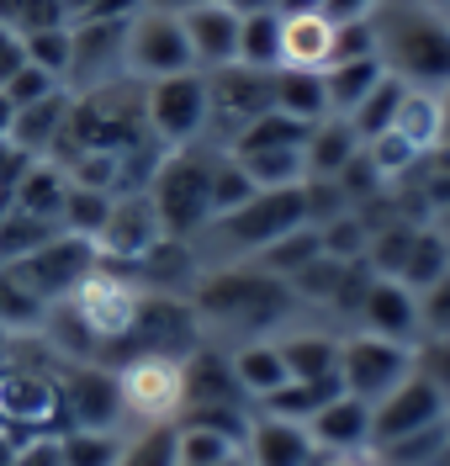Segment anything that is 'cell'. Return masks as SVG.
<instances>
[{
    "label": "cell",
    "mask_w": 450,
    "mask_h": 466,
    "mask_svg": "<svg viewBox=\"0 0 450 466\" xmlns=\"http://www.w3.org/2000/svg\"><path fill=\"white\" fill-rule=\"evenodd\" d=\"M202 334H234V339H275L302 319V297L292 281L270 276L260 265H217L202 270L185 291Z\"/></svg>",
    "instance_id": "obj_1"
},
{
    "label": "cell",
    "mask_w": 450,
    "mask_h": 466,
    "mask_svg": "<svg viewBox=\"0 0 450 466\" xmlns=\"http://www.w3.org/2000/svg\"><path fill=\"white\" fill-rule=\"evenodd\" d=\"M313 223V197L307 186H286V191H255L249 202H239L234 212H217L207 228L191 238V255L202 270L217 265H244L255 260L265 244H275L281 233Z\"/></svg>",
    "instance_id": "obj_2"
},
{
    "label": "cell",
    "mask_w": 450,
    "mask_h": 466,
    "mask_svg": "<svg viewBox=\"0 0 450 466\" xmlns=\"http://www.w3.org/2000/svg\"><path fill=\"white\" fill-rule=\"evenodd\" d=\"M376 22V58L414 90L450 86V16L429 11L419 0H382L371 11Z\"/></svg>",
    "instance_id": "obj_3"
},
{
    "label": "cell",
    "mask_w": 450,
    "mask_h": 466,
    "mask_svg": "<svg viewBox=\"0 0 450 466\" xmlns=\"http://www.w3.org/2000/svg\"><path fill=\"white\" fill-rule=\"evenodd\" d=\"M212 165H217V144L165 148V159H159V170L149 180L159 223L180 244H191L212 223Z\"/></svg>",
    "instance_id": "obj_4"
},
{
    "label": "cell",
    "mask_w": 450,
    "mask_h": 466,
    "mask_svg": "<svg viewBox=\"0 0 450 466\" xmlns=\"http://www.w3.org/2000/svg\"><path fill=\"white\" fill-rule=\"evenodd\" d=\"M122 398V424H180L185 413V355H133L112 366Z\"/></svg>",
    "instance_id": "obj_5"
},
{
    "label": "cell",
    "mask_w": 450,
    "mask_h": 466,
    "mask_svg": "<svg viewBox=\"0 0 450 466\" xmlns=\"http://www.w3.org/2000/svg\"><path fill=\"white\" fill-rule=\"evenodd\" d=\"M207 75L185 69V75H165L144 86V127L159 148H185V144H207Z\"/></svg>",
    "instance_id": "obj_6"
},
{
    "label": "cell",
    "mask_w": 450,
    "mask_h": 466,
    "mask_svg": "<svg viewBox=\"0 0 450 466\" xmlns=\"http://www.w3.org/2000/svg\"><path fill=\"white\" fill-rule=\"evenodd\" d=\"M270 86H275V69H244V64L212 69L207 75V96H212L207 144L234 148V138H239L244 127L270 112Z\"/></svg>",
    "instance_id": "obj_7"
},
{
    "label": "cell",
    "mask_w": 450,
    "mask_h": 466,
    "mask_svg": "<svg viewBox=\"0 0 450 466\" xmlns=\"http://www.w3.org/2000/svg\"><path fill=\"white\" fill-rule=\"evenodd\" d=\"M408 377H414V345H392V339L360 334V329L339 339V387L360 403H382Z\"/></svg>",
    "instance_id": "obj_8"
},
{
    "label": "cell",
    "mask_w": 450,
    "mask_h": 466,
    "mask_svg": "<svg viewBox=\"0 0 450 466\" xmlns=\"http://www.w3.org/2000/svg\"><path fill=\"white\" fill-rule=\"evenodd\" d=\"M122 69H127V80H138V86L196 69L180 16H170V11H133V22H127V48H122Z\"/></svg>",
    "instance_id": "obj_9"
},
{
    "label": "cell",
    "mask_w": 450,
    "mask_h": 466,
    "mask_svg": "<svg viewBox=\"0 0 450 466\" xmlns=\"http://www.w3.org/2000/svg\"><path fill=\"white\" fill-rule=\"evenodd\" d=\"M95 260H101V255H95V244H90V238L59 228L48 244H43V249H32L27 260L5 265V270H11V276H16V281H22V287L43 302V308H54L59 297H69V291H75L90 270H95Z\"/></svg>",
    "instance_id": "obj_10"
},
{
    "label": "cell",
    "mask_w": 450,
    "mask_h": 466,
    "mask_svg": "<svg viewBox=\"0 0 450 466\" xmlns=\"http://www.w3.org/2000/svg\"><path fill=\"white\" fill-rule=\"evenodd\" d=\"M170 233L159 223V207H154L149 191H117L112 197V212L95 233V255L112 265H138L144 255H154Z\"/></svg>",
    "instance_id": "obj_11"
},
{
    "label": "cell",
    "mask_w": 450,
    "mask_h": 466,
    "mask_svg": "<svg viewBox=\"0 0 450 466\" xmlns=\"http://www.w3.org/2000/svg\"><path fill=\"white\" fill-rule=\"evenodd\" d=\"M59 398H64V424L69 430H122V398H117V371L112 366L64 360Z\"/></svg>",
    "instance_id": "obj_12"
},
{
    "label": "cell",
    "mask_w": 450,
    "mask_h": 466,
    "mask_svg": "<svg viewBox=\"0 0 450 466\" xmlns=\"http://www.w3.org/2000/svg\"><path fill=\"white\" fill-rule=\"evenodd\" d=\"M450 413V403L414 371L408 381H397L382 403H371V445H392L403 435H419L429 424H440Z\"/></svg>",
    "instance_id": "obj_13"
},
{
    "label": "cell",
    "mask_w": 450,
    "mask_h": 466,
    "mask_svg": "<svg viewBox=\"0 0 450 466\" xmlns=\"http://www.w3.org/2000/svg\"><path fill=\"white\" fill-rule=\"evenodd\" d=\"M355 329L392 345H419V291H408L392 276H371L355 302Z\"/></svg>",
    "instance_id": "obj_14"
},
{
    "label": "cell",
    "mask_w": 450,
    "mask_h": 466,
    "mask_svg": "<svg viewBox=\"0 0 450 466\" xmlns=\"http://www.w3.org/2000/svg\"><path fill=\"white\" fill-rule=\"evenodd\" d=\"M127 22H69V32H75L69 90H95V86H112V80H127V69H122Z\"/></svg>",
    "instance_id": "obj_15"
},
{
    "label": "cell",
    "mask_w": 450,
    "mask_h": 466,
    "mask_svg": "<svg viewBox=\"0 0 450 466\" xmlns=\"http://www.w3.org/2000/svg\"><path fill=\"white\" fill-rule=\"evenodd\" d=\"M334 64H339V22L329 11H292V16H281V69L329 75Z\"/></svg>",
    "instance_id": "obj_16"
},
{
    "label": "cell",
    "mask_w": 450,
    "mask_h": 466,
    "mask_svg": "<svg viewBox=\"0 0 450 466\" xmlns=\"http://www.w3.org/2000/svg\"><path fill=\"white\" fill-rule=\"evenodd\" d=\"M239 11L217 5V0H196L191 11H180V27H185V43H191V64L212 75V69H228L239 64Z\"/></svg>",
    "instance_id": "obj_17"
},
{
    "label": "cell",
    "mask_w": 450,
    "mask_h": 466,
    "mask_svg": "<svg viewBox=\"0 0 450 466\" xmlns=\"http://www.w3.org/2000/svg\"><path fill=\"white\" fill-rule=\"evenodd\" d=\"M244 461L249 466H313L318 445L307 435V424L275 419V413H255L249 435H244Z\"/></svg>",
    "instance_id": "obj_18"
},
{
    "label": "cell",
    "mask_w": 450,
    "mask_h": 466,
    "mask_svg": "<svg viewBox=\"0 0 450 466\" xmlns=\"http://www.w3.org/2000/svg\"><path fill=\"white\" fill-rule=\"evenodd\" d=\"M69 112H75V90L64 86V90H54V96H43V101L22 106L16 122H11V138H5V144L22 148L27 159H48V154L59 148L64 127H69Z\"/></svg>",
    "instance_id": "obj_19"
},
{
    "label": "cell",
    "mask_w": 450,
    "mask_h": 466,
    "mask_svg": "<svg viewBox=\"0 0 450 466\" xmlns=\"http://www.w3.org/2000/svg\"><path fill=\"white\" fill-rule=\"evenodd\" d=\"M355 154H360L355 127H350L345 116H324V122H313V133H307V144H302V180H307V186L339 180V175L355 165Z\"/></svg>",
    "instance_id": "obj_20"
},
{
    "label": "cell",
    "mask_w": 450,
    "mask_h": 466,
    "mask_svg": "<svg viewBox=\"0 0 450 466\" xmlns=\"http://www.w3.org/2000/svg\"><path fill=\"white\" fill-rule=\"evenodd\" d=\"M307 435L318 451H360V445H371V403L339 392L307 419Z\"/></svg>",
    "instance_id": "obj_21"
},
{
    "label": "cell",
    "mask_w": 450,
    "mask_h": 466,
    "mask_svg": "<svg viewBox=\"0 0 450 466\" xmlns=\"http://www.w3.org/2000/svg\"><path fill=\"white\" fill-rule=\"evenodd\" d=\"M275 350L286 360V377L292 381H324L339 377V334H324V329H286L275 334Z\"/></svg>",
    "instance_id": "obj_22"
},
{
    "label": "cell",
    "mask_w": 450,
    "mask_h": 466,
    "mask_svg": "<svg viewBox=\"0 0 450 466\" xmlns=\"http://www.w3.org/2000/svg\"><path fill=\"white\" fill-rule=\"evenodd\" d=\"M228 366H234L239 392H244L255 408L265 403L270 392H281V387L292 381V377H286V360H281V350H275V339H244V345H234Z\"/></svg>",
    "instance_id": "obj_23"
},
{
    "label": "cell",
    "mask_w": 450,
    "mask_h": 466,
    "mask_svg": "<svg viewBox=\"0 0 450 466\" xmlns=\"http://www.w3.org/2000/svg\"><path fill=\"white\" fill-rule=\"evenodd\" d=\"M64 197H69V170L59 159H27V170L11 186V207H22L32 218H48V223H59Z\"/></svg>",
    "instance_id": "obj_24"
},
{
    "label": "cell",
    "mask_w": 450,
    "mask_h": 466,
    "mask_svg": "<svg viewBox=\"0 0 450 466\" xmlns=\"http://www.w3.org/2000/svg\"><path fill=\"white\" fill-rule=\"evenodd\" d=\"M387 133H397L419 159H429V154L440 148V90H414L408 86V96H403V106H397Z\"/></svg>",
    "instance_id": "obj_25"
},
{
    "label": "cell",
    "mask_w": 450,
    "mask_h": 466,
    "mask_svg": "<svg viewBox=\"0 0 450 466\" xmlns=\"http://www.w3.org/2000/svg\"><path fill=\"white\" fill-rule=\"evenodd\" d=\"M270 106L297 122H324L329 112V90H324V75H302V69H275V86H270Z\"/></svg>",
    "instance_id": "obj_26"
},
{
    "label": "cell",
    "mask_w": 450,
    "mask_h": 466,
    "mask_svg": "<svg viewBox=\"0 0 450 466\" xmlns=\"http://www.w3.org/2000/svg\"><path fill=\"white\" fill-rule=\"evenodd\" d=\"M387 69H382V58H350V64H334L329 75H324V90H329V112L334 116H350L376 90Z\"/></svg>",
    "instance_id": "obj_27"
},
{
    "label": "cell",
    "mask_w": 450,
    "mask_h": 466,
    "mask_svg": "<svg viewBox=\"0 0 450 466\" xmlns=\"http://www.w3.org/2000/svg\"><path fill=\"white\" fill-rule=\"evenodd\" d=\"M339 392H345V387H339V377H324V381H286V387H281V392H270V398L255 408V413H275V419L307 424V419L329 403V398H339Z\"/></svg>",
    "instance_id": "obj_28"
},
{
    "label": "cell",
    "mask_w": 450,
    "mask_h": 466,
    "mask_svg": "<svg viewBox=\"0 0 450 466\" xmlns=\"http://www.w3.org/2000/svg\"><path fill=\"white\" fill-rule=\"evenodd\" d=\"M239 64L244 69H281V16L275 11H244Z\"/></svg>",
    "instance_id": "obj_29"
},
{
    "label": "cell",
    "mask_w": 450,
    "mask_h": 466,
    "mask_svg": "<svg viewBox=\"0 0 450 466\" xmlns=\"http://www.w3.org/2000/svg\"><path fill=\"white\" fill-rule=\"evenodd\" d=\"M403 96H408V86H403L397 75H382V80H376V90H371L350 116H345V122L355 127L360 144H371V138H382V133H387L392 116H397V106H403Z\"/></svg>",
    "instance_id": "obj_30"
},
{
    "label": "cell",
    "mask_w": 450,
    "mask_h": 466,
    "mask_svg": "<svg viewBox=\"0 0 450 466\" xmlns=\"http://www.w3.org/2000/svg\"><path fill=\"white\" fill-rule=\"evenodd\" d=\"M122 440V430H59L64 466H117Z\"/></svg>",
    "instance_id": "obj_31"
},
{
    "label": "cell",
    "mask_w": 450,
    "mask_h": 466,
    "mask_svg": "<svg viewBox=\"0 0 450 466\" xmlns=\"http://www.w3.org/2000/svg\"><path fill=\"white\" fill-rule=\"evenodd\" d=\"M22 43H27V64H32V69H43L48 80L69 86V64H75V32H69V27H48V32H32V37H22Z\"/></svg>",
    "instance_id": "obj_32"
},
{
    "label": "cell",
    "mask_w": 450,
    "mask_h": 466,
    "mask_svg": "<svg viewBox=\"0 0 450 466\" xmlns=\"http://www.w3.org/2000/svg\"><path fill=\"white\" fill-rule=\"evenodd\" d=\"M175 456L180 466H223L228 456H239V445L207 424H175Z\"/></svg>",
    "instance_id": "obj_33"
},
{
    "label": "cell",
    "mask_w": 450,
    "mask_h": 466,
    "mask_svg": "<svg viewBox=\"0 0 450 466\" xmlns=\"http://www.w3.org/2000/svg\"><path fill=\"white\" fill-rule=\"evenodd\" d=\"M0 27L32 37L48 27H69V11H64V0H0Z\"/></svg>",
    "instance_id": "obj_34"
},
{
    "label": "cell",
    "mask_w": 450,
    "mask_h": 466,
    "mask_svg": "<svg viewBox=\"0 0 450 466\" xmlns=\"http://www.w3.org/2000/svg\"><path fill=\"white\" fill-rule=\"evenodd\" d=\"M117 466H180V456H175V424L133 430V435L122 440Z\"/></svg>",
    "instance_id": "obj_35"
},
{
    "label": "cell",
    "mask_w": 450,
    "mask_h": 466,
    "mask_svg": "<svg viewBox=\"0 0 450 466\" xmlns=\"http://www.w3.org/2000/svg\"><path fill=\"white\" fill-rule=\"evenodd\" d=\"M414 371L450 403V339L445 334H419V345H414Z\"/></svg>",
    "instance_id": "obj_36"
},
{
    "label": "cell",
    "mask_w": 450,
    "mask_h": 466,
    "mask_svg": "<svg viewBox=\"0 0 450 466\" xmlns=\"http://www.w3.org/2000/svg\"><path fill=\"white\" fill-rule=\"evenodd\" d=\"M419 334H445L450 339V270L435 287L419 291Z\"/></svg>",
    "instance_id": "obj_37"
},
{
    "label": "cell",
    "mask_w": 450,
    "mask_h": 466,
    "mask_svg": "<svg viewBox=\"0 0 450 466\" xmlns=\"http://www.w3.org/2000/svg\"><path fill=\"white\" fill-rule=\"evenodd\" d=\"M54 90H64L59 80H48L43 69H22V75H11L5 86H0V96L11 101V112H22V106H32V101H43V96H54Z\"/></svg>",
    "instance_id": "obj_38"
},
{
    "label": "cell",
    "mask_w": 450,
    "mask_h": 466,
    "mask_svg": "<svg viewBox=\"0 0 450 466\" xmlns=\"http://www.w3.org/2000/svg\"><path fill=\"white\" fill-rule=\"evenodd\" d=\"M69 22H127L138 0H64Z\"/></svg>",
    "instance_id": "obj_39"
},
{
    "label": "cell",
    "mask_w": 450,
    "mask_h": 466,
    "mask_svg": "<svg viewBox=\"0 0 450 466\" xmlns=\"http://www.w3.org/2000/svg\"><path fill=\"white\" fill-rule=\"evenodd\" d=\"M5 466H64V451H59V435H32V440H16L11 461Z\"/></svg>",
    "instance_id": "obj_40"
},
{
    "label": "cell",
    "mask_w": 450,
    "mask_h": 466,
    "mask_svg": "<svg viewBox=\"0 0 450 466\" xmlns=\"http://www.w3.org/2000/svg\"><path fill=\"white\" fill-rule=\"evenodd\" d=\"M22 69H27V43L11 27H0V86H5L11 75H22Z\"/></svg>",
    "instance_id": "obj_41"
},
{
    "label": "cell",
    "mask_w": 450,
    "mask_h": 466,
    "mask_svg": "<svg viewBox=\"0 0 450 466\" xmlns=\"http://www.w3.org/2000/svg\"><path fill=\"white\" fill-rule=\"evenodd\" d=\"M313 466H382L376 445H360V451H318Z\"/></svg>",
    "instance_id": "obj_42"
},
{
    "label": "cell",
    "mask_w": 450,
    "mask_h": 466,
    "mask_svg": "<svg viewBox=\"0 0 450 466\" xmlns=\"http://www.w3.org/2000/svg\"><path fill=\"white\" fill-rule=\"evenodd\" d=\"M382 0H324V11H329L334 22H355V16H371Z\"/></svg>",
    "instance_id": "obj_43"
},
{
    "label": "cell",
    "mask_w": 450,
    "mask_h": 466,
    "mask_svg": "<svg viewBox=\"0 0 450 466\" xmlns=\"http://www.w3.org/2000/svg\"><path fill=\"white\" fill-rule=\"evenodd\" d=\"M196 0H138V11H170V16H180V11H191Z\"/></svg>",
    "instance_id": "obj_44"
},
{
    "label": "cell",
    "mask_w": 450,
    "mask_h": 466,
    "mask_svg": "<svg viewBox=\"0 0 450 466\" xmlns=\"http://www.w3.org/2000/svg\"><path fill=\"white\" fill-rule=\"evenodd\" d=\"M217 5H228V11H275V0H217Z\"/></svg>",
    "instance_id": "obj_45"
},
{
    "label": "cell",
    "mask_w": 450,
    "mask_h": 466,
    "mask_svg": "<svg viewBox=\"0 0 450 466\" xmlns=\"http://www.w3.org/2000/svg\"><path fill=\"white\" fill-rule=\"evenodd\" d=\"M275 11L281 16H292V11H324V0H275Z\"/></svg>",
    "instance_id": "obj_46"
},
{
    "label": "cell",
    "mask_w": 450,
    "mask_h": 466,
    "mask_svg": "<svg viewBox=\"0 0 450 466\" xmlns=\"http://www.w3.org/2000/svg\"><path fill=\"white\" fill-rule=\"evenodd\" d=\"M440 144H450V86L440 90Z\"/></svg>",
    "instance_id": "obj_47"
},
{
    "label": "cell",
    "mask_w": 450,
    "mask_h": 466,
    "mask_svg": "<svg viewBox=\"0 0 450 466\" xmlns=\"http://www.w3.org/2000/svg\"><path fill=\"white\" fill-rule=\"evenodd\" d=\"M11 122H16V112H11V101H5V96H0V144H5V138H11Z\"/></svg>",
    "instance_id": "obj_48"
},
{
    "label": "cell",
    "mask_w": 450,
    "mask_h": 466,
    "mask_svg": "<svg viewBox=\"0 0 450 466\" xmlns=\"http://www.w3.org/2000/svg\"><path fill=\"white\" fill-rule=\"evenodd\" d=\"M429 466H450V440H445V445H440V456H435V461H429Z\"/></svg>",
    "instance_id": "obj_49"
},
{
    "label": "cell",
    "mask_w": 450,
    "mask_h": 466,
    "mask_svg": "<svg viewBox=\"0 0 450 466\" xmlns=\"http://www.w3.org/2000/svg\"><path fill=\"white\" fill-rule=\"evenodd\" d=\"M419 5H429V11H445V16H450V0H419Z\"/></svg>",
    "instance_id": "obj_50"
},
{
    "label": "cell",
    "mask_w": 450,
    "mask_h": 466,
    "mask_svg": "<svg viewBox=\"0 0 450 466\" xmlns=\"http://www.w3.org/2000/svg\"><path fill=\"white\" fill-rule=\"evenodd\" d=\"M445 424H450V413H445Z\"/></svg>",
    "instance_id": "obj_51"
}]
</instances>
